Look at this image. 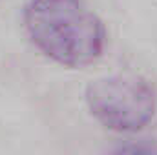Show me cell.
<instances>
[{
    "instance_id": "cell-1",
    "label": "cell",
    "mask_w": 157,
    "mask_h": 155,
    "mask_svg": "<svg viewBox=\"0 0 157 155\" xmlns=\"http://www.w3.org/2000/svg\"><path fill=\"white\" fill-rule=\"evenodd\" d=\"M24 24L31 42L66 68L88 66L104 49V24L84 0H29Z\"/></svg>"
},
{
    "instance_id": "cell-2",
    "label": "cell",
    "mask_w": 157,
    "mask_h": 155,
    "mask_svg": "<svg viewBox=\"0 0 157 155\" xmlns=\"http://www.w3.org/2000/svg\"><path fill=\"white\" fill-rule=\"evenodd\" d=\"M91 117L115 133L144 130L155 115L157 93L139 75H112L91 80L84 91Z\"/></svg>"
},
{
    "instance_id": "cell-3",
    "label": "cell",
    "mask_w": 157,
    "mask_h": 155,
    "mask_svg": "<svg viewBox=\"0 0 157 155\" xmlns=\"http://www.w3.org/2000/svg\"><path fill=\"white\" fill-rule=\"evenodd\" d=\"M112 155H155V153L152 150L144 148V146H139V144H126V146L117 148Z\"/></svg>"
}]
</instances>
